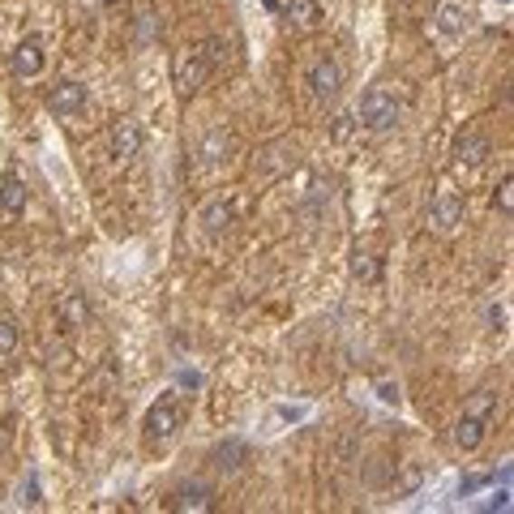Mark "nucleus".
Listing matches in <instances>:
<instances>
[{
    "label": "nucleus",
    "instance_id": "f257e3e1",
    "mask_svg": "<svg viewBox=\"0 0 514 514\" xmlns=\"http://www.w3.org/2000/svg\"><path fill=\"white\" fill-rule=\"evenodd\" d=\"M360 120L356 125L369 128L373 138H386V133H395L399 128V116H403V103L395 99V90H386V86H369L365 95H360Z\"/></svg>",
    "mask_w": 514,
    "mask_h": 514
},
{
    "label": "nucleus",
    "instance_id": "f03ea898",
    "mask_svg": "<svg viewBox=\"0 0 514 514\" xmlns=\"http://www.w3.org/2000/svg\"><path fill=\"white\" fill-rule=\"evenodd\" d=\"M305 86L318 103H335V99L343 95V64H338L330 52H321L318 61L305 69Z\"/></svg>",
    "mask_w": 514,
    "mask_h": 514
},
{
    "label": "nucleus",
    "instance_id": "7ed1b4c3",
    "mask_svg": "<svg viewBox=\"0 0 514 514\" xmlns=\"http://www.w3.org/2000/svg\"><path fill=\"white\" fill-rule=\"evenodd\" d=\"M180 424H185V407H180V399L176 395H163L142 420L146 442H172V437L180 433Z\"/></svg>",
    "mask_w": 514,
    "mask_h": 514
},
{
    "label": "nucleus",
    "instance_id": "20e7f679",
    "mask_svg": "<svg viewBox=\"0 0 514 514\" xmlns=\"http://www.w3.org/2000/svg\"><path fill=\"white\" fill-rule=\"evenodd\" d=\"M142 142H146V133H142V125H138V116H120V120L108 128V150H112L116 163L138 159V155H142Z\"/></svg>",
    "mask_w": 514,
    "mask_h": 514
},
{
    "label": "nucleus",
    "instance_id": "39448f33",
    "mask_svg": "<svg viewBox=\"0 0 514 514\" xmlns=\"http://www.w3.org/2000/svg\"><path fill=\"white\" fill-rule=\"evenodd\" d=\"M429 224H433L442 236H450L454 227L463 224V197L450 189V185H442V189L429 197Z\"/></svg>",
    "mask_w": 514,
    "mask_h": 514
},
{
    "label": "nucleus",
    "instance_id": "423d86ee",
    "mask_svg": "<svg viewBox=\"0 0 514 514\" xmlns=\"http://www.w3.org/2000/svg\"><path fill=\"white\" fill-rule=\"evenodd\" d=\"M43 64H48V43H43V34H26V39H17L14 56H9V69H14L17 78H39Z\"/></svg>",
    "mask_w": 514,
    "mask_h": 514
},
{
    "label": "nucleus",
    "instance_id": "0eeeda50",
    "mask_svg": "<svg viewBox=\"0 0 514 514\" xmlns=\"http://www.w3.org/2000/svg\"><path fill=\"white\" fill-rule=\"evenodd\" d=\"M232 150H236V138L227 128H210L206 138H202V146H197V167L202 172H219V167H227Z\"/></svg>",
    "mask_w": 514,
    "mask_h": 514
},
{
    "label": "nucleus",
    "instance_id": "6e6552de",
    "mask_svg": "<svg viewBox=\"0 0 514 514\" xmlns=\"http://www.w3.org/2000/svg\"><path fill=\"white\" fill-rule=\"evenodd\" d=\"M48 108H52V116H64V120L81 116V112H86V86L73 81V78L56 81V86L48 90Z\"/></svg>",
    "mask_w": 514,
    "mask_h": 514
},
{
    "label": "nucleus",
    "instance_id": "1a4fd4ad",
    "mask_svg": "<svg viewBox=\"0 0 514 514\" xmlns=\"http://www.w3.org/2000/svg\"><path fill=\"white\" fill-rule=\"evenodd\" d=\"M197 224H202V232H206L210 241L227 236L232 224H236V202L232 197H210L206 206H202V214H197Z\"/></svg>",
    "mask_w": 514,
    "mask_h": 514
},
{
    "label": "nucleus",
    "instance_id": "9d476101",
    "mask_svg": "<svg viewBox=\"0 0 514 514\" xmlns=\"http://www.w3.org/2000/svg\"><path fill=\"white\" fill-rule=\"evenodd\" d=\"M206 78H210V61L202 56V48L185 52V56L176 61V90L180 95H197V90L206 86Z\"/></svg>",
    "mask_w": 514,
    "mask_h": 514
},
{
    "label": "nucleus",
    "instance_id": "9b49d317",
    "mask_svg": "<svg viewBox=\"0 0 514 514\" xmlns=\"http://www.w3.org/2000/svg\"><path fill=\"white\" fill-rule=\"evenodd\" d=\"M167 510H214V489L210 484H176L172 493H167Z\"/></svg>",
    "mask_w": 514,
    "mask_h": 514
},
{
    "label": "nucleus",
    "instance_id": "f8f14e48",
    "mask_svg": "<svg viewBox=\"0 0 514 514\" xmlns=\"http://www.w3.org/2000/svg\"><path fill=\"white\" fill-rule=\"evenodd\" d=\"M56 318H61L64 335H73V330H81V326H90V300H86V291H64L61 300H56Z\"/></svg>",
    "mask_w": 514,
    "mask_h": 514
},
{
    "label": "nucleus",
    "instance_id": "ddd939ff",
    "mask_svg": "<svg viewBox=\"0 0 514 514\" xmlns=\"http://www.w3.org/2000/svg\"><path fill=\"white\" fill-rule=\"evenodd\" d=\"M489 155H493V142H489L484 133H476V128L459 133V142H454V159H459V163H467V167H481Z\"/></svg>",
    "mask_w": 514,
    "mask_h": 514
},
{
    "label": "nucleus",
    "instance_id": "4468645a",
    "mask_svg": "<svg viewBox=\"0 0 514 514\" xmlns=\"http://www.w3.org/2000/svg\"><path fill=\"white\" fill-rule=\"evenodd\" d=\"M279 14L288 17L296 31H318L321 17H326L318 0H283V5H279Z\"/></svg>",
    "mask_w": 514,
    "mask_h": 514
},
{
    "label": "nucleus",
    "instance_id": "2eb2a0df",
    "mask_svg": "<svg viewBox=\"0 0 514 514\" xmlns=\"http://www.w3.org/2000/svg\"><path fill=\"white\" fill-rule=\"evenodd\" d=\"M484 437H489V420H476V416H459L454 420V446L463 450V454H476L484 446Z\"/></svg>",
    "mask_w": 514,
    "mask_h": 514
},
{
    "label": "nucleus",
    "instance_id": "dca6fc26",
    "mask_svg": "<svg viewBox=\"0 0 514 514\" xmlns=\"http://www.w3.org/2000/svg\"><path fill=\"white\" fill-rule=\"evenodd\" d=\"M22 210H26V180L17 176V172H5L0 176V214L17 219Z\"/></svg>",
    "mask_w": 514,
    "mask_h": 514
},
{
    "label": "nucleus",
    "instance_id": "f3484780",
    "mask_svg": "<svg viewBox=\"0 0 514 514\" xmlns=\"http://www.w3.org/2000/svg\"><path fill=\"white\" fill-rule=\"evenodd\" d=\"M433 26H437L442 39H459V34L467 31V9L459 5V0H442V5H437Z\"/></svg>",
    "mask_w": 514,
    "mask_h": 514
},
{
    "label": "nucleus",
    "instance_id": "a211bd4d",
    "mask_svg": "<svg viewBox=\"0 0 514 514\" xmlns=\"http://www.w3.org/2000/svg\"><path fill=\"white\" fill-rule=\"evenodd\" d=\"M210 459H214V467H219V471H241V467L249 463V446H244L241 437H227V442H219V446H214V454H210Z\"/></svg>",
    "mask_w": 514,
    "mask_h": 514
},
{
    "label": "nucleus",
    "instance_id": "6ab92c4d",
    "mask_svg": "<svg viewBox=\"0 0 514 514\" xmlns=\"http://www.w3.org/2000/svg\"><path fill=\"white\" fill-rule=\"evenodd\" d=\"M463 412L467 416H476V420H493V412H498V390H489V386L471 390L467 403H463Z\"/></svg>",
    "mask_w": 514,
    "mask_h": 514
},
{
    "label": "nucleus",
    "instance_id": "aec40b11",
    "mask_svg": "<svg viewBox=\"0 0 514 514\" xmlns=\"http://www.w3.org/2000/svg\"><path fill=\"white\" fill-rule=\"evenodd\" d=\"M347 271H352V279H360V283H377V279H382V266H377V257H373L369 249H352Z\"/></svg>",
    "mask_w": 514,
    "mask_h": 514
},
{
    "label": "nucleus",
    "instance_id": "412c9836",
    "mask_svg": "<svg viewBox=\"0 0 514 514\" xmlns=\"http://www.w3.org/2000/svg\"><path fill=\"white\" fill-rule=\"evenodd\" d=\"M17 347H22V335H17L14 318H0V365L17 360Z\"/></svg>",
    "mask_w": 514,
    "mask_h": 514
},
{
    "label": "nucleus",
    "instance_id": "4be33fe9",
    "mask_svg": "<svg viewBox=\"0 0 514 514\" xmlns=\"http://www.w3.org/2000/svg\"><path fill=\"white\" fill-rule=\"evenodd\" d=\"M493 206H498L501 214H506V219L514 214V176H510V172H506V176L498 180V193H493Z\"/></svg>",
    "mask_w": 514,
    "mask_h": 514
},
{
    "label": "nucleus",
    "instance_id": "5701e85b",
    "mask_svg": "<svg viewBox=\"0 0 514 514\" xmlns=\"http://www.w3.org/2000/svg\"><path fill=\"white\" fill-rule=\"evenodd\" d=\"M352 128H356V116L352 112H338L335 125H330V138H335V142H347V138H352Z\"/></svg>",
    "mask_w": 514,
    "mask_h": 514
},
{
    "label": "nucleus",
    "instance_id": "b1692460",
    "mask_svg": "<svg viewBox=\"0 0 514 514\" xmlns=\"http://www.w3.org/2000/svg\"><path fill=\"white\" fill-rule=\"evenodd\" d=\"M377 399L382 403H390V407H399V382H390V377H382V382H377Z\"/></svg>",
    "mask_w": 514,
    "mask_h": 514
},
{
    "label": "nucleus",
    "instance_id": "393cba45",
    "mask_svg": "<svg viewBox=\"0 0 514 514\" xmlns=\"http://www.w3.org/2000/svg\"><path fill=\"white\" fill-rule=\"evenodd\" d=\"M180 386H189V390H197V386H202V377H197V373H189V369H180Z\"/></svg>",
    "mask_w": 514,
    "mask_h": 514
},
{
    "label": "nucleus",
    "instance_id": "a878e982",
    "mask_svg": "<svg viewBox=\"0 0 514 514\" xmlns=\"http://www.w3.org/2000/svg\"><path fill=\"white\" fill-rule=\"evenodd\" d=\"M489 321H493V330H501V321H506V309L493 305V309H489Z\"/></svg>",
    "mask_w": 514,
    "mask_h": 514
},
{
    "label": "nucleus",
    "instance_id": "bb28decb",
    "mask_svg": "<svg viewBox=\"0 0 514 514\" xmlns=\"http://www.w3.org/2000/svg\"><path fill=\"white\" fill-rule=\"evenodd\" d=\"M99 5H108V9H116V5H125V0H99Z\"/></svg>",
    "mask_w": 514,
    "mask_h": 514
},
{
    "label": "nucleus",
    "instance_id": "cd10ccee",
    "mask_svg": "<svg viewBox=\"0 0 514 514\" xmlns=\"http://www.w3.org/2000/svg\"><path fill=\"white\" fill-rule=\"evenodd\" d=\"M262 5H266V9H279V0H262Z\"/></svg>",
    "mask_w": 514,
    "mask_h": 514
},
{
    "label": "nucleus",
    "instance_id": "c85d7f7f",
    "mask_svg": "<svg viewBox=\"0 0 514 514\" xmlns=\"http://www.w3.org/2000/svg\"><path fill=\"white\" fill-rule=\"evenodd\" d=\"M399 5H403V9H412V5H416V0H399Z\"/></svg>",
    "mask_w": 514,
    "mask_h": 514
},
{
    "label": "nucleus",
    "instance_id": "c756f323",
    "mask_svg": "<svg viewBox=\"0 0 514 514\" xmlns=\"http://www.w3.org/2000/svg\"><path fill=\"white\" fill-rule=\"evenodd\" d=\"M501 5H510V0H501Z\"/></svg>",
    "mask_w": 514,
    "mask_h": 514
}]
</instances>
